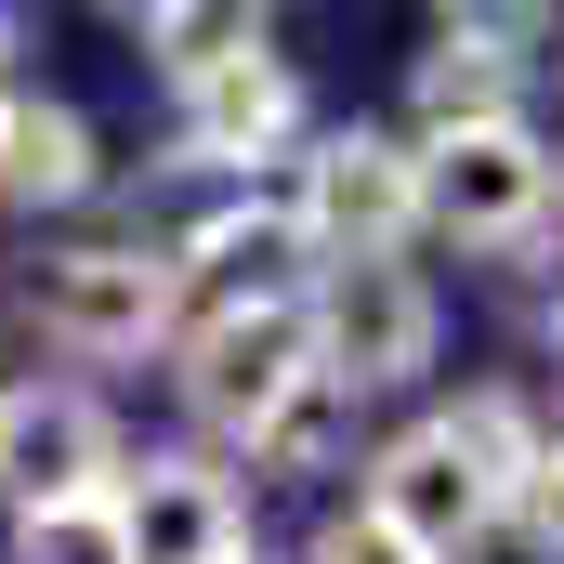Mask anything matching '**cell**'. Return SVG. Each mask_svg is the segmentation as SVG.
Returning a JSON list of instances; mask_svg holds the SVG:
<instances>
[{
	"instance_id": "6da1fadb",
	"label": "cell",
	"mask_w": 564,
	"mask_h": 564,
	"mask_svg": "<svg viewBox=\"0 0 564 564\" xmlns=\"http://www.w3.org/2000/svg\"><path fill=\"white\" fill-rule=\"evenodd\" d=\"M302 250H328V263H394L408 237H421V158L394 132H328L302 158Z\"/></svg>"
},
{
	"instance_id": "7a4b0ae2",
	"label": "cell",
	"mask_w": 564,
	"mask_h": 564,
	"mask_svg": "<svg viewBox=\"0 0 564 564\" xmlns=\"http://www.w3.org/2000/svg\"><path fill=\"white\" fill-rule=\"evenodd\" d=\"M302 328H315V368L341 394H381V381L433 368V289L408 263H328V289L302 302Z\"/></svg>"
},
{
	"instance_id": "3957f363",
	"label": "cell",
	"mask_w": 564,
	"mask_h": 564,
	"mask_svg": "<svg viewBox=\"0 0 564 564\" xmlns=\"http://www.w3.org/2000/svg\"><path fill=\"white\" fill-rule=\"evenodd\" d=\"M315 368V328H302V302H237V315H210L197 328V368H184V394H197V421L210 433H250L289 408V381Z\"/></svg>"
},
{
	"instance_id": "277c9868",
	"label": "cell",
	"mask_w": 564,
	"mask_h": 564,
	"mask_svg": "<svg viewBox=\"0 0 564 564\" xmlns=\"http://www.w3.org/2000/svg\"><path fill=\"white\" fill-rule=\"evenodd\" d=\"M552 210V158L525 144V119L512 132H459L421 158V224H446V237H473V250H499V237H525Z\"/></svg>"
},
{
	"instance_id": "5b68a950",
	"label": "cell",
	"mask_w": 564,
	"mask_h": 564,
	"mask_svg": "<svg viewBox=\"0 0 564 564\" xmlns=\"http://www.w3.org/2000/svg\"><path fill=\"white\" fill-rule=\"evenodd\" d=\"M171 289H184V263H158V250H66L40 276V328L79 355H144L171 328Z\"/></svg>"
},
{
	"instance_id": "8992f818",
	"label": "cell",
	"mask_w": 564,
	"mask_h": 564,
	"mask_svg": "<svg viewBox=\"0 0 564 564\" xmlns=\"http://www.w3.org/2000/svg\"><path fill=\"white\" fill-rule=\"evenodd\" d=\"M119 486V433L93 394H0V499L53 512V499H106Z\"/></svg>"
},
{
	"instance_id": "52a82bcc",
	"label": "cell",
	"mask_w": 564,
	"mask_h": 564,
	"mask_svg": "<svg viewBox=\"0 0 564 564\" xmlns=\"http://www.w3.org/2000/svg\"><path fill=\"white\" fill-rule=\"evenodd\" d=\"M368 525H394L421 564H459L486 525H499V499H486V486H473V459L421 421V433H394V446H381V473H368Z\"/></svg>"
},
{
	"instance_id": "ba28073f",
	"label": "cell",
	"mask_w": 564,
	"mask_h": 564,
	"mask_svg": "<svg viewBox=\"0 0 564 564\" xmlns=\"http://www.w3.org/2000/svg\"><path fill=\"white\" fill-rule=\"evenodd\" d=\"M119 539H132V564H250L224 473H197V459H144V486H119Z\"/></svg>"
},
{
	"instance_id": "9c48e42d",
	"label": "cell",
	"mask_w": 564,
	"mask_h": 564,
	"mask_svg": "<svg viewBox=\"0 0 564 564\" xmlns=\"http://www.w3.org/2000/svg\"><path fill=\"white\" fill-rule=\"evenodd\" d=\"M302 119V79H289V53H224L210 79H184V144L197 158H263V144Z\"/></svg>"
},
{
	"instance_id": "30bf717a",
	"label": "cell",
	"mask_w": 564,
	"mask_h": 564,
	"mask_svg": "<svg viewBox=\"0 0 564 564\" xmlns=\"http://www.w3.org/2000/svg\"><path fill=\"white\" fill-rule=\"evenodd\" d=\"M499 40H525V13H499V26H446L421 53V119L433 144H459V132H512V106H525V79H512V53Z\"/></svg>"
},
{
	"instance_id": "8fae6325",
	"label": "cell",
	"mask_w": 564,
	"mask_h": 564,
	"mask_svg": "<svg viewBox=\"0 0 564 564\" xmlns=\"http://www.w3.org/2000/svg\"><path fill=\"white\" fill-rule=\"evenodd\" d=\"M0 197H26V210L93 197V132H79V106H0Z\"/></svg>"
},
{
	"instance_id": "7c38bea8",
	"label": "cell",
	"mask_w": 564,
	"mask_h": 564,
	"mask_svg": "<svg viewBox=\"0 0 564 564\" xmlns=\"http://www.w3.org/2000/svg\"><path fill=\"white\" fill-rule=\"evenodd\" d=\"M197 263L224 276V315H237V302H302V289H289V276H302V224L250 197V210H224V224H197Z\"/></svg>"
},
{
	"instance_id": "4fadbf2b",
	"label": "cell",
	"mask_w": 564,
	"mask_h": 564,
	"mask_svg": "<svg viewBox=\"0 0 564 564\" xmlns=\"http://www.w3.org/2000/svg\"><path fill=\"white\" fill-rule=\"evenodd\" d=\"M433 433L473 459V486H486V499H525V473H539V433H525V408H512V394H459Z\"/></svg>"
},
{
	"instance_id": "5bb4252c",
	"label": "cell",
	"mask_w": 564,
	"mask_h": 564,
	"mask_svg": "<svg viewBox=\"0 0 564 564\" xmlns=\"http://www.w3.org/2000/svg\"><path fill=\"white\" fill-rule=\"evenodd\" d=\"M13 564H132V539H119V486H106V499L13 512Z\"/></svg>"
},
{
	"instance_id": "9a60e30c",
	"label": "cell",
	"mask_w": 564,
	"mask_h": 564,
	"mask_svg": "<svg viewBox=\"0 0 564 564\" xmlns=\"http://www.w3.org/2000/svg\"><path fill=\"white\" fill-rule=\"evenodd\" d=\"M341 408H355V394H341L328 368H302V381H289V408L250 433V459H263V473H315V459H328V433H341Z\"/></svg>"
},
{
	"instance_id": "2e32d148",
	"label": "cell",
	"mask_w": 564,
	"mask_h": 564,
	"mask_svg": "<svg viewBox=\"0 0 564 564\" xmlns=\"http://www.w3.org/2000/svg\"><path fill=\"white\" fill-rule=\"evenodd\" d=\"M144 40H158V66H171V79H210V66H224V53H250L263 26H250L237 0H184V13H144Z\"/></svg>"
},
{
	"instance_id": "e0dca14e",
	"label": "cell",
	"mask_w": 564,
	"mask_h": 564,
	"mask_svg": "<svg viewBox=\"0 0 564 564\" xmlns=\"http://www.w3.org/2000/svg\"><path fill=\"white\" fill-rule=\"evenodd\" d=\"M525 525H539V552H564V446H539V473H525Z\"/></svg>"
},
{
	"instance_id": "ac0fdd59",
	"label": "cell",
	"mask_w": 564,
	"mask_h": 564,
	"mask_svg": "<svg viewBox=\"0 0 564 564\" xmlns=\"http://www.w3.org/2000/svg\"><path fill=\"white\" fill-rule=\"evenodd\" d=\"M0 106H13V93H0Z\"/></svg>"
}]
</instances>
